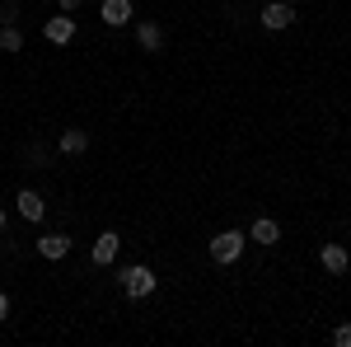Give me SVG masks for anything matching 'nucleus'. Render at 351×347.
<instances>
[{
    "mask_svg": "<svg viewBox=\"0 0 351 347\" xmlns=\"http://www.w3.org/2000/svg\"><path fill=\"white\" fill-rule=\"evenodd\" d=\"M295 24V5L291 0H267L263 5V28H271V33H281V28Z\"/></svg>",
    "mask_w": 351,
    "mask_h": 347,
    "instance_id": "obj_5",
    "label": "nucleus"
},
{
    "mask_svg": "<svg viewBox=\"0 0 351 347\" xmlns=\"http://www.w3.org/2000/svg\"><path fill=\"white\" fill-rule=\"evenodd\" d=\"M5 320H10V295L0 291V324H5Z\"/></svg>",
    "mask_w": 351,
    "mask_h": 347,
    "instance_id": "obj_18",
    "label": "nucleus"
},
{
    "mask_svg": "<svg viewBox=\"0 0 351 347\" xmlns=\"http://www.w3.org/2000/svg\"><path fill=\"white\" fill-rule=\"evenodd\" d=\"M99 19L108 28H127L136 24V5L132 0H99Z\"/></svg>",
    "mask_w": 351,
    "mask_h": 347,
    "instance_id": "obj_4",
    "label": "nucleus"
},
{
    "mask_svg": "<svg viewBox=\"0 0 351 347\" xmlns=\"http://www.w3.org/2000/svg\"><path fill=\"white\" fill-rule=\"evenodd\" d=\"M5 225H10V212H5V207H0V235H5Z\"/></svg>",
    "mask_w": 351,
    "mask_h": 347,
    "instance_id": "obj_19",
    "label": "nucleus"
},
{
    "mask_svg": "<svg viewBox=\"0 0 351 347\" xmlns=\"http://www.w3.org/2000/svg\"><path fill=\"white\" fill-rule=\"evenodd\" d=\"M243 244H248V230H220L216 240H211V263L220 267H230V263H239V254H243Z\"/></svg>",
    "mask_w": 351,
    "mask_h": 347,
    "instance_id": "obj_2",
    "label": "nucleus"
},
{
    "mask_svg": "<svg viewBox=\"0 0 351 347\" xmlns=\"http://www.w3.org/2000/svg\"><path fill=\"white\" fill-rule=\"evenodd\" d=\"M332 343H337V347H351V324H337V328H332Z\"/></svg>",
    "mask_w": 351,
    "mask_h": 347,
    "instance_id": "obj_16",
    "label": "nucleus"
},
{
    "mask_svg": "<svg viewBox=\"0 0 351 347\" xmlns=\"http://www.w3.org/2000/svg\"><path fill=\"white\" fill-rule=\"evenodd\" d=\"M0 52H24V33H19V24H0Z\"/></svg>",
    "mask_w": 351,
    "mask_h": 347,
    "instance_id": "obj_13",
    "label": "nucleus"
},
{
    "mask_svg": "<svg viewBox=\"0 0 351 347\" xmlns=\"http://www.w3.org/2000/svg\"><path fill=\"white\" fill-rule=\"evenodd\" d=\"M319 263H324V272H332V277H347L351 272L347 244H324V249H319Z\"/></svg>",
    "mask_w": 351,
    "mask_h": 347,
    "instance_id": "obj_9",
    "label": "nucleus"
},
{
    "mask_svg": "<svg viewBox=\"0 0 351 347\" xmlns=\"http://www.w3.org/2000/svg\"><path fill=\"white\" fill-rule=\"evenodd\" d=\"M136 43L141 52H164V28L155 19H136Z\"/></svg>",
    "mask_w": 351,
    "mask_h": 347,
    "instance_id": "obj_10",
    "label": "nucleus"
},
{
    "mask_svg": "<svg viewBox=\"0 0 351 347\" xmlns=\"http://www.w3.org/2000/svg\"><path fill=\"white\" fill-rule=\"evenodd\" d=\"M117 254H122V235H117V230H99L94 244H89V263L94 267H112Z\"/></svg>",
    "mask_w": 351,
    "mask_h": 347,
    "instance_id": "obj_3",
    "label": "nucleus"
},
{
    "mask_svg": "<svg viewBox=\"0 0 351 347\" xmlns=\"http://www.w3.org/2000/svg\"><path fill=\"white\" fill-rule=\"evenodd\" d=\"M0 24H19V0H0Z\"/></svg>",
    "mask_w": 351,
    "mask_h": 347,
    "instance_id": "obj_15",
    "label": "nucleus"
},
{
    "mask_svg": "<svg viewBox=\"0 0 351 347\" xmlns=\"http://www.w3.org/2000/svg\"><path fill=\"white\" fill-rule=\"evenodd\" d=\"M24 164L28 169H47V164H52V150H47L43 141H38V146H24Z\"/></svg>",
    "mask_w": 351,
    "mask_h": 347,
    "instance_id": "obj_14",
    "label": "nucleus"
},
{
    "mask_svg": "<svg viewBox=\"0 0 351 347\" xmlns=\"http://www.w3.org/2000/svg\"><path fill=\"white\" fill-rule=\"evenodd\" d=\"M248 240L263 244V249H271V244H281V225H276L271 216H258V221L248 225Z\"/></svg>",
    "mask_w": 351,
    "mask_h": 347,
    "instance_id": "obj_11",
    "label": "nucleus"
},
{
    "mask_svg": "<svg viewBox=\"0 0 351 347\" xmlns=\"http://www.w3.org/2000/svg\"><path fill=\"white\" fill-rule=\"evenodd\" d=\"M71 254V235L66 230H47L43 240H38V258H47V263H61Z\"/></svg>",
    "mask_w": 351,
    "mask_h": 347,
    "instance_id": "obj_8",
    "label": "nucleus"
},
{
    "mask_svg": "<svg viewBox=\"0 0 351 347\" xmlns=\"http://www.w3.org/2000/svg\"><path fill=\"white\" fill-rule=\"evenodd\" d=\"M56 150H61V155H84V150H89V132H84V127H66V132L56 136Z\"/></svg>",
    "mask_w": 351,
    "mask_h": 347,
    "instance_id": "obj_12",
    "label": "nucleus"
},
{
    "mask_svg": "<svg viewBox=\"0 0 351 347\" xmlns=\"http://www.w3.org/2000/svg\"><path fill=\"white\" fill-rule=\"evenodd\" d=\"M80 5H84V0H56V10H61V14H80Z\"/></svg>",
    "mask_w": 351,
    "mask_h": 347,
    "instance_id": "obj_17",
    "label": "nucleus"
},
{
    "mask_svg": "<svg viewBox=\"0 0 351 347\" xmlns=\"http://www.w3.org/2000/svg\"><path fill=\"white\" fill-rule=\"evenodd\" d=\"M117 287H122V295H132V300H145V295H155L160 277H155L150 263H127V267H117Z\"/></svg>",
    "mask_w": 351,
    "mask_h": 347,
    "instance_id": "obj_1",
    "label": "nucleus"
},
{
    "mask_svg": "<svg viewBox=\"0 0 351 347\" xmlns=\"http://www.w3.org/2000/svg\"><path fill=\"white\" fill-rule=\"evenodd\" d=\"M43 38H47L52 47H66V43H75V14H52V19L43 24Z\"/></svg>",
    "mask_w": 351,
    "mask_h": 347,
    "instance_id": "obj_7",
    "label": "nucleus"
},
{
    "mask_svg": "<svg viewBox=\"0 0 351 347\" xmlns=\"http://www.w3.org/2000/svg\"><path fill=\"white\" fill-rule=\"evenodd\" d=\"M14 212L24 216V221H33V225H38V221L47 216V197H43L38 188H19V197H14Z\"/></svg>",
    "mask_w": 351,
    "mask_h": 347,
    "instance_id": "obj_6",
    "label": "nucleus"
}]
</instances>
